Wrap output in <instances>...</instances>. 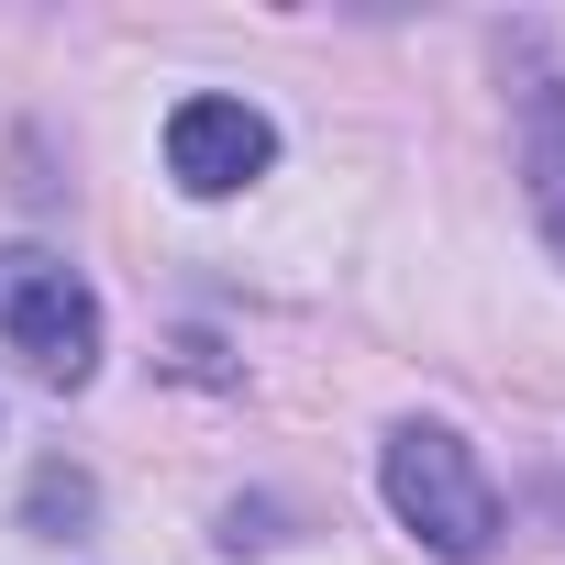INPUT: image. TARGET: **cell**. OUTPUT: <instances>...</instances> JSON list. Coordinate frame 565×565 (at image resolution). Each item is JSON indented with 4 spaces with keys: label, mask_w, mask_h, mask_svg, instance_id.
Instances as JSON below:
<instances>
[{
    "label": "cell",
    "mask_w": 565,
    "mask_h": 565,
    "mask_svg": "<svg viewBox=\"0 0 565 565\" xmlns=\"http://www.w3.org/2000/svg\"><path fill=\"white\" fill-rule=\"evenodd\" d=\"M377 477H388V510H399L444 565H477V554L499 543V488H488V466H477L444 422H399Z\"/></svg>",
    "instance_id": "6da1fadb"
},
{
    "label": "cell",
    "mask_w": 565,
    "mask_h": 565,
    "mask_svg": "<svg viewBox=\"0 0 565 565\" xmlns=\"http://www.w3.org/2000/svg\"><path fill=\"white\" fill-rule=\"evenodd\" d=\"M0 333H12L23 366L56 377V388H78L100 366V300H89V277L67 255H34V244L0 255Z\"/></svg>",
    "instance_id": "7a4b0ae2"
},
{
    "label": "cell",
    "mask_w": 565,
    "mask_h": 565,
    "mask_svg": "<svg viewBox=\"0 0 565 565\" xmlns=\"http://www.w3.org/2000/svg\"><path fill=\"white\" fill-rule=\"evenodd\" d=\"M266 156H277V134L244 100H178L167 111V178L189 200H233L244 178H266Z\"/></svg>",
    "instance_id": "3957f363"
}]
</instances>
